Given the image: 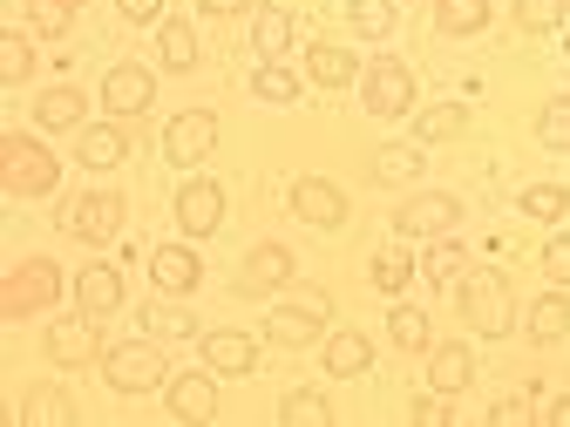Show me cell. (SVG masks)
<instances>
[{"instance_id":"74e56055","label":"cell","mask_w":570,"mask_h":427,"mask_svg":"<svg viewBox=\"0 0 570 427\" xmlns=\"http://www.w3.org/2000/svg\"><path fill=\"white\" fill-rule=\"evenodd\" d=\"M455 271H469V258H462V245H455V238H435V251H428V265H421V278H435V285H449Z\"/></svg>"},{"instance_id":"5bb4252c","label":"cell","mask_w":570,"mask_h":427,"mask_svg":"<svg viewBox=\"0 0 570 427\" xmlns=\"http://www.w3.org/2000/svg\"><path fill=\"white\" fill-rule=\"evenodd\" d=\"M293 278V258H285L278 245H258L252 258H245V271H238V299H258V292H278V285Z\"/></svg>"},{"instance_id":"ffe728a7","label":"cell","mask_w":570,"mask_h":427,"mask_svg":"<svg viewBox=\"0 0 570 427\" xmlns=\"http://www.w3.org/2000/svg\"><path fill=\"white\" fill-rule=\"evenodd\" d=\"M204 367L210 374H252L258 367V346L245 332H204Z\"/></svg>"},{"instance_id":"8992f818","label":"cell","mask_w":570,"mask_h":427,"mask_svg":"<svg viewBox=\"0 0 570 427\" xmlns=\"http://www.w3.org/2000/svg\"><path fill=\"white\" fill-rule=\"evenodd\" d=\"M61 231H68V238H89V245H109V238L122 231V197L96 190V197L61 203Z\"/></svg>"},{"instance_id":"f1b7e54d","label":"cell","mask_w":570,"mask_h":427,"mask_svg":"<svg viewBox=\"0 0 570 427\" xmlns=\"http://www.w3.org/2000/svg\"><path fill=\"white\" fill-rule=\"evenodd\" d=\"M35 116H41V129H82V96L76 89H48Z\"/></svg>"},{"instance_id":"d590c367","label":"cell","mask_w":570,"mask_h":427,"mask_svg":"<svg viewBox=\"0 0 570 427\" xmlns=\"http://www.w3.org/2000/svg\"><path fill=\"white\" fill-rule=\"evenodd\" d=\"M563 0H517V28L523 34H550V28H563Z\"/></svg>"},{"instance_id":"2e32d148","label":"cell","mask_w":570,"mask_h":427,"mask_svg":"<svg viewBox=\"0 0 570 427\" xmlns=\"http://www.w3.org/2000/svg\"><path fill=\"white\" fill-rule=\"evenodd\" d=\"M170 414L177 420H210L218 414V380L210 374H170Z\"/></svg>"},{"instance_id":"f546056e","label":"cell","mask_w":570,"mask_h":427,"mask_svg":"<svg viewBox=\"0 0 570 427\" xmlns=\"http://www.w3.org/2000/svg\"><path fill=\"white\" fill-rule=\"evenodd\" d=\"M157 48H164V68H197V34H190V21H164V28H157Z\"/></svg>"},{"instance_id":"4dcf8cb0","label":"cell","mask_w":570,"mask_h":427,"mask_svg":"<svg viewBox=\"0 0 570 427\" xmlns=\"http://www.w3.org/2000/svg\"><path fill=\"white\" fill-rule=\"evenodd\" d=\"M469 129V109L462 102H442V109H421V142H455Z\"/></svg>"},{"instance_id":"7a4b0ae2","label":"cell","mask_w":570,"mask_h":427,"mask_svg":"<svg viewBox=\"0 0 570 427\" xmlns=\"http://www.w3.org/2000/svg\"><path fill=\"white\" fill-rule=\"evenodd\" d=\"M102 380L116 394H150V387H170V360H164V346L129 339V346H109L102 352Z\"/></svg>"},{"instance_id":"836d02e7","label":"cell","mask_w":570,"mask_h":427,"mask_svg":"<svg viewBox=\"0 0 570 427\" xmlns=\"http://www.w3.org/2000/svg\"><path fill=\"white\" fill-rule=\"evenodd\" d=\"M407 271H421V265H414V251H401V245H387V251L374 258V285H381V292H407Z\"/></svg>"},{"instance_id":"f907efd6","label":"cell","mask_w":570,"mask_h":427,"mask_svg":"<svg viewBox=\"0 0 570 427\" xmlns=\"http://www.w3.org/2000/svg\"><path fill=\"white\" fill-rule=\"evenodd\" d=\"M563 54H570V28H563Z\"/></svg>"},{"instance_id":"681fc988","label":"cell","mask_w":570,"mask_h":427,"mask_svg":"<svg viewBox=\"0 0 570 427\" xmlns=\"http://www.w3.org/2000/svg\"><path fill=\"white\" fill-rule=\"evenodd\" d=\"M550 427H570V394H563V400L550 407Z\"/></svg>"},{"instance_id":"1f68e13d","label":"cell","mask_w":570,"mask_h":427,"mask_svg":"<svg viewBox=\"0 0 570 427\" xmlns=\"http://www.w3.org/2000/svg\"><path fill=\"white\" fill-rule=\"evenodd\" d=\"M252 96L258 102H299V76H293V68H278V61H265L258 76H252Z\"/></svg>"},{"instance_id":"e575fe53","label":"cell","mask_w":570,"mask_h":427,"mask_svg":"<svg viewBox=\"0 0 570 427\" xmlns=\"http://www.w3.org/2000/svg\"><path fill=\"white\" fill-rule=\"evenodd\" d=\"M293 427H326L333 420V407H326V394H313V387H299V394H285V407H278Z\"/></svg>"},{"instance_id":"7dc6e473","label":"cell","mask_w":570,"mask_h":427,"mask_svg":"<svg viewBox=\"0 0 570 427\" xmlns=\"http://www.w3.org/2000/svg\"><path fill=\"white\" fill-rule=\"evenodd\" d=\"M157 8H164V0H122V14H129V21H157Z\"/></svg>"},{"instance_id":"ba28073f","label":"cell","mask_w":570,"mask_h":427,"mask_svg":"<svg viewBox=\"0 0 570 427\" xmlns=\"http://www.w3.org/2000/svg\"><path fill=\"white\" fill-rule=\"evenodd\" d=\"M455 218H462V203L442 197V190H428V197H407V203L394 210V231H401V238H449Z\"/></svg>"},{"instance_id":"277c9868","label":"cell","mask_w":570,"mask_h":427,"mask_svg":"<svg viewBox=\"0 0 570 427\" xmlns=\"http://www.w3.org/2000/svg\"><path fill=\"white\" fill-rule=\"evenodd\" d=\"M55 177H61V163L41 150V142H28V136H8V142H0V183H8L14 197H48Z\"/></svg>"},{"instance_id":"b9f144b4","label":"cell","mask_w":570,"mask_h":427,"mask_svg":"<svg viewBox=\"0 0 570 427\" xmlns=\"http://www.w3.org/2000/svg\"><path fill=\"white\" fill-rule=\"evenodd\" d=\"M142 319H150L164 339H190V312H184V306H150Z\"/></svg>"},{"instance_id":"d6986e66","label":"cell","mask_w":570,"mask_h":427,"mask_svg":"<svg viewBox=\"0 0 570 427\" xmlns=\"http://www.w3.org/2000/svg\"><path fill=\"white\" fill-rule=\"evenodd\" d=\"M150 278H157V292H197V278H204V265H197V251H184V245H164L157 258H150Z\"/></svg>"},{"instance_id":"f35d334b","label":"cell","mask_w":570,"mask_h":427,"mask_svg":"<svg viewBox=\"0 0 570 427\" xmlns=\"http://www.w3.org/2000/svg\"><path fill=\"white\" fill-rule=\"evenodd\" d=\"M537 136L550 142V150H570V96L543 102V116H537Z\"/></svg>"},{"instance_id":"9a60e30c","label":"cell","mask_w":570,"mask_h":427,"mask_svg":"<svg viewBox=\"0 0 570 427\" xmlns=\"http://www.w3.org/2000/svg\"><path fill=\"white\" fill-rule=\"evenodd\" d=\"M76 306H82L89 319L116 312V306H122V271H116V265H82V278H76Z\"/></svg>"},{"instance_id":"ab89813d","label":"cell","mask_w":570,"mask_h":427,"mask_svg":"<svg viewBox=\"0 0 570 427\" xmlns=\"http://www.w3.org/2000/svg\"><path fill=\"white\" fill-rule=\"evenodd\" d=\"M35 68V48H28V34H0V82H21Z\"/></svg>"},{"instance_id":"6da1fadb","label":"cell","mask_w":570,"mask_h":427,"mask_svg":"<svg viewBox=\"0 0 570 427\" xmlns=\"http://www.w3.org/2000/svg\"><path fill=\"white\" fill-rule=\"evenodd\" d=\"M455 306H462V326H475L482 339H503L517 326V299H510V278L503 271H462Z\"/></svg>"},{"instance_id":"7402d4cb","label":"cell","mask_w":570,"mask_h":427,"mask_svg":"<svg viewBox=\"0 0 570 427\" xmlns=\"http://www.w3.org/2000/svg\"><path fill=\"white\" fill-rule=\"evenodd\" d=\"M306 68H313V82H320V89H346L361 61H353L340 41H313V48H306Z\"/></svg>"},{"instance_id":"4fadbf2b","label":"cell","mask_w":570,"mask_h":427,"mask_svg":"<svg viewBox=\"0 0 570 427\" xmlns=\"http://www.w3.org/2000/svg\"><path fill=\"white\" fill-rule=\"evenodd\" d=\"M293 210H299V218L306 225H320V231H333L340 218H346V197L326 183V177H299L293 183Z\"/></svg>"},{"instance_id":"8fae6325","label":"cell","mask_w":570,"mask_h":427,"mask_svg":"<svg viewBox=\"0 0 570 427\" xmlns=\"http://www.w3.org/2000/svg\"><path fill=\"white\" fill-rule=\"evenodd\" d=\"M177 225H184L190 238L218 231V225H225V190L210 183V177H190V183H184V197H177Z\"/></svg>"},{"instance_id":"d4e9b609","label":"cell","mask_w":570,"mask_h":427,"mask_svg":"<svg viewBox=\"0 0 570 427\" xmlns=\"http://www.w3.org/2000/svg\"><path fill=\"white\" fill-rule=\"evenodd\" d=\"M435 21L449 34H482L489 28V0H435Z\"/></svg>"},{"instance_id":"e0dca14e","label":"cell","mask_w":570,"mask_h":427,"mask_svg":"<svg viewBox=\"0 0 570 427\" xmlns=\"http://www.w3.org/2000/svg\"><path fill=\"white\" fill-rule=\"evenodd\" d=\"M82 414H76V400H68V387L61 380H41L35 394H28V407H21V427H76Z\"/></svg>"},{"instance_id":"cb8c5ba5","label":"cell","mask_w":570,"mask_h":427,"mask_svg":"<svg viewBox=\"0 0 570 427\" xmlns=\"http://www.w3.org/2000/svg\"><path fill=\"white\" fill-rule=\"evenodd\" d=\"M320 326H326V319H313V312H306V306H293V299L272 312V339H278V346H313V339H320Z\"/></svg>"},{"instance_id":"603a6c76","label":"cell","mask_w":570,"mask_h":427,"mask_svg":"<svg viewBox=\"0 0 570 427\" xmlns=\"http://www.w3.org/2000/svg\"><path fill=\"white\" fill-rule=\"evenodd\" d=\"M428 170L421 142H387V150H374V183H414Z\"/></svg>"},{"instance_id":"bcb514c9","label":"cell","mask_w":570,"mask_h":427,"mask_svg":"<svg viewBox=\"0 0 570 427\" xmlns=\"http://www.w3.org/2000/svg\"><path fill=\"white\" fill-rule=\"evenodd\" d=\"M414 420H421V427H442L449 407H442V400H414Z\"/></svg>"},{"instance_id":"d6a6232c","label":"cell","mask_w":570,"mask_h":427,"mask_svg":"<svg viewBox=\"0 0 570 427\" xmlns=\"http://www.w3.org/2000/svg\"><path fill=\"white\" fill-rule=\"evenodd\" d=\"M387 339H394L401 352H428V319H421L414 306H394V312H387Z\"/></svg>"},{"instance_id":"ac0fdd59","label":"cell","mask_w":570,"mask_h":427,"mask_svg":"<svg viewBox=\"0 0 570 427\" xmlns=\"http://www.w3.org/2000/svg\"><path fill=\"white\" fill-rule=\"evenodd\" d=\"M76 163H82V170H116V163H129V136H122L116 122H96V129H82V142H76Z\"/></svg>"},{"instance_id":"83f0119b","label":"cell","mask_w":570,"mask_h":427,"mask_svg":"<svg viewBox=\"0 0 570 427\" xmlns=\"http://www.w3.org/2000/svg\"><path fill=\"white\" fill-rule=\"evenodd\" d=\"M76 8L82 0H28V28L35 34H68L76 28Z\"/></svg>"},{"instance_id":"30bf717a","label":"cell","mask_w":570,"mask_h":427,"mask_svg":"<svg viewBox=\"0 0 570 427\" xmlns=\"http://www.w3.org/2000/svg\"><path fill=\"white\" fill-rule=\"evenodd\" d=\"M210 142H218V116H204V109H190V116H177L170 129H164V150H170V163H204L210 157Z\"/></svg>"},{"instance_id":"3957f363","label":"cell","mask_w":570,"mask_h":427,"mask_svg":"<svg viewBox=\"0 0 570 427\" xmlns=\"http://www.w3.org/2000/svg\"><path fill=\"white\" fill-rule=\"evenodd\" d=\"M55 299H61V271H55L48 258H28V265H14L8 278H0V312H8V319L48 312Z\"/></svg>"},{"instance_id":"f6af8a7d","label":"cell","mask_w":570,"mask_h":427,"mask_svg":"<svg viewBox=\"0 0 570 427\" xmlns=\"http://www.w3.org/2000/svg\"><path fill=\"white\" fill-rule=\"evenodd\" d=\"M293 306H306L313 319H333V299L320 292V285H299V292H293Z\"/></svg>"},{"instance_id":"52a82bcc","label":"cell","mask_w":570,"mask_h":427,"mask_svg":"<svg viewBox=\"0 0 570 427\" xmlns=\"http://www.w3.org/2000/svg\"><path fill=\"white\" fill-rule=\"evenodd\" d=\"M157 102V76L150 68H136V61H122V68H109L102 76V109L116 116V122H129V116H142Z\"/></svg>"},{"instance_id":"8d00e7d4","label":"cell","mask_w":570,"mask_h":427,"mask_svg":"<svg viewBox=\"0 0 570 427\" xmlns=\"http://www.w3.org/2000/svg\"><path fill=\"white\" fill-rule=\"evenodd\" d=\"M353 28H361L367 41L394 34V0H353Z\"/></svg>"},{"instance_id":"44dd1931","label":"cell","mask_w":570,"mask_h":427,"mask_svg":"<svg viewBox=\"0 0 570 427\" xmlns=\"http://www.w3.org/2000/svg\"><path fill=\"white\" fill-rule=\"evenodd\" d=\"M367 367H374V346L361 332H333L326 339V374L333 380H353V374H367Z\"/></svg>"},{"instance_id":"7c38bea8","label":"cell","mask_w":570,"mask_h":427,"mask_svg":"<svg viewBox=\"0 0 570 427\" xmlns=\"http://www.w3.org/2000/svg\"><path fill=\"white\" fill-rule=\"evenodd\" d=\"M469 380H475V352H469L462 339L428 346V387H435V394H462Z\"/></svg>"},{"instance_id":"ee69618b","label":"cell","mask_w":570,"mask_h":427,"mask_svg":"<svg viewBox=\"0 0 570 427\" xmlns=\"http://www.w3.org/2000/svg\"><path fill=\"white\" fill-rule=\"evenodd\" d=\"M543 278L570 285V238H550V245H543Z\"/></svg>"},{"instance_id":"484cf974","label":"cell","mask_w":570,"mask_h":427,"mask_svg":"<svg viewBox=\"0 0 570 427\" xmlns=\"http://www.w3.org/2000/svg\"><path fill=\"white\" fill-rule=\"evenodd\" d=\"M563 332H570V299H563V292L537 299V306H530V339L550 346V339H563Z\"/></svg>"},{"instance_id":"9c48e42d","label":"cell","mask_w":570,"mask_h":427,"mask_svg":"<svg viewBox=\"0 0 570 427\" xmlns=\"http://www.w3.org/2000/svg\"><path fill=\"white\" fill-rule=\"evenodd\" d=\"M102 352V332L89 326V312L76 306V319H61V326H48V360L55 367H89Z\"/></svg>"},{"instance_id":"c3c4849f","label":"cell","mask_w":570,"mask_h":427,"mask_svg":"<svg viewBox=\"0 0 570 427\" xmlns=\"http://www.w3.org/2000/svg\"><path fill=\"white\" fill-rule=\"evenodd\" d=\"M252 0H204V14H245Z\"/></svg>"},{"instance_id":"7bdbcfd3","label":"cell","mask_w":570,"mask_h":427,"mask_svg":"<svg viewBox=\"0 0 570 427\" xmlns=\"http://www.w3.org/2000/svg\"><path fill=\"white\" fill-rule=\"evenodd\" d=\"M530 414H537V407H530V394H523V387H517L510 400H495V407H489V420H495V427H523Z\"/></svg>"},{"instance_id":"60d3db41","label":"cell","mask_w":570,"mask_h":427,"mask_svg":"<svg viewBox=\"0 0 570 427\" xmlns=\"http://www.w3.org/2000/svg\"><path fill=\"white\" fill-rule=\"evenodd\" d=\"M523 210H530V218H563V210H570V190H557V183H530V190H523Z\"/></svg>"},{"instance_id":"4316f807","label":"cell","mask_w":570,"mask_h":427,"mask_svg":"<svg viewBox=\"0 0 570 427\" xmlns=\"http://www.w3.org/2000/svg\"><path fill=\"white\" fill-rule=\"evenodd\" d=\"M252 41H258V54H285V48H293V14H285V8H258Z\"/></svg>"},{"instance_id":"5b68a950","label":"cell","mask_w":570,"mask_h":427,"mask_svg":"<svg viewBox=\"0 0 570 427\" xmlns=\"http://www.w3.org/2000/svg\"><path fill=\"white\" fill-rule=\"evenodd\" d=\"M361 89H367V116H407L414 109V68L381 54V61H367Z\"/></svg>"}]
</instances>
